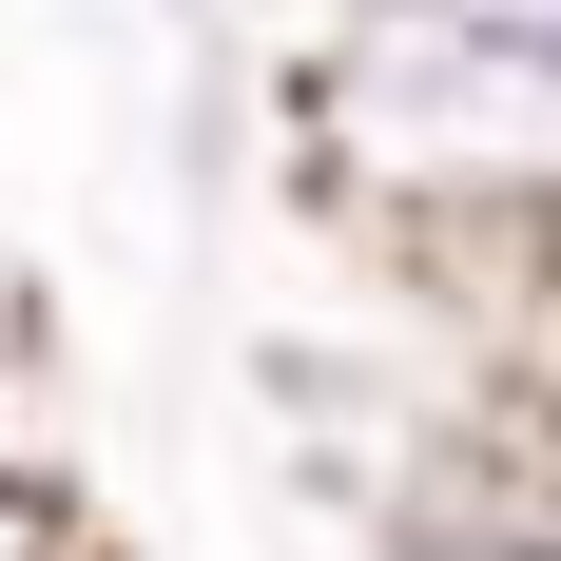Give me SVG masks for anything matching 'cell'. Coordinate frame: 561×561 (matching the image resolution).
<instances>
[{"instance_id": "cell-1", "label": "cell", "mask_w": 561, "mask_h": 561, "mask_svg": "<svg viewBox=\"0 0 561 561\" xmlns=\"http://www.w3.org/2000/svg\"><path fill=\"white\" fill-rule=\"evenodd\" d=\"M272 116H290V174L368 214L407 272L484 232H561V58L465 39L426 0H310Z\"/></svg>"}, {"instance_id": "cell-2", "label": "cell", "mask_w": 561, "mask_h": 561, "mask_svg": "<svg viewBox=\"0 0 561 561\" xmlns=\"http://www.w3.org/2000/svg\"><path fill=\"white\" fill-rule=\"evenodd\" d=\"M0 504H98V484H78V368H58L39 290L0 310Z\"/></svg>"}, {"instance_id": "cell-3", "label": "cell", "mask_w": 561, "mask_h": 561, "mask_svg": "<svg viewBox=\"0 0 561 561\" xmlns=\"http://www.w3.org/2000/svg\"><path fill=\"white\" fill-rule=\"evenodd\" d=\"M0 561H116L98 504H0Z\"/></svg>"}, {"instance_id": "cell-4", "label": "cell", "mask_w": 561, "mask_h": 561, "mask_svg": "<svg viewBox=\"0 0 561 561\" xmlns=\"http://www.w3.org/2000/svg\"><path fill=\"white\" fill-rule=\"evenodd\" d=\"M426 20H465V39H523V58H561V0H426Z\"/></svg>"}, {"instance_id": "cell-5", "label": "cell", "mask_w": 561, "mask_h": 561, "mask_svg": "<svg viewBox=\"0 0 561 561\" xmlns=\"http://www.w3.org/2000/svg\"><path fill=\"white\" fill-rule=\"evenodd\" d=\"M156 20H214V0H156Z\"/></svg>"}, {"instance_id": "cell-6", "label": "cell", "mask_w": 561, "mask_h": 561, "mask_svg": "<svg viewBox=\"0 0 561 561\" xmlns=\"http://www.w3.org/2000/svg\"><path fill=\"white\" fill-rule=\"evenodd\" d=\"M0 310H20V252H0Z\"/></svg>"}, {"instance_id": "cell-7", "label": "cell", "mask_w": 561, "mask_h": 561, "mask_svg": "<svg viewBox=\"0 0 561 561\" xmlns=\"http://www.w3.org/2000/svg\"><path fill=\"white\" fill-rule=\"evenodd\" d=\"M58 20H78V0H58Z\"/></svg>"}]
</instances>
